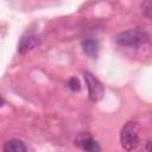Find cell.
Returning <instances> with one entry per match:
<instances>
[{"mask_svg": "<svg viewBox=\"0 0 152 152\" xmlns=\"http://www.w3.org/2000/svg\"><path fill=\"white\" fill-rule=\"evenodd\" d=\"M121 146L126 151H132L138 147L139 144V126L134 121L127 122L120 133Z\"/></svg>", "mask_w": 152, "mask_h": 152, "instance_id": "1", "label": "cell"}, {"mask_svg": "<svg viewBox=\"0 0 152 152\" xmlns=\"http://www.w3.org/2000/svg\"><path fill=\"white\" fill-rule=\"evenodd\" d=\"M147 40H148V34L141 30L124 31V32H120L115 38L116 44H119L120 46H127V48L139 46L146 43Z\"/></svg>", "mask_w": 152, "mask_h": 152, "instance_id": "2", "label": "cell"}, {"mask_svg": "<svg viewBox=\"0 0 152 152\" xmlns=\"http://www.w3.org/2000/svg\"><path fill=\"white\" fill-rule=\"evenodd\" d=\"M83 77H84V81H86V84H87V88H88L89 99L93 102H96V101L101 100L102 96H103V93H104L102 83L89 71H84Z\"/></svg>", "mask_w": 152, "mask_h": 152, "instance_id": "3", "label": "cell"}, {"mask_svg": "<svg viewBox=\"0 0 152 152\" xmlns=\"http://www.w3.org/2000/svg\"><path fill=\"white\" fill-rule=\"evenodd\" d=\"M39 44H40L39 37L30 33V34L23 36V38L20 39L19 45H18V51L20 53H26V52L36 49L37 46H39Z\"/></svg>", "mask_w": 152, "mask_h": 152, "instance_id": "4", "label": "cell"}, {"mask_svg": "<svg viewBox=\"0 0 152 152\" xmlns=\"http://www.w3.org/2000/svg\"><path fill=\"white\" fill-rule=\"evenodd\" d=\"M75 144L81 147L84 151H89V152H95V151H100V146L97 145V142L91 138V135H89L88 133H82L80 134L76 140Z\"/></svg>", "mask_w": 152, "mask_h": 152, "instance_id": "5", "label": "cell"}, {"mask_svg": "<svg viewBox=\"0 0 152 152\" xmlns=\"http://www.w3.org/2000/svg\"><path fill=\"white\" fill-rule=\"evenodd\" d=\"M4 151L5 152H25L27 151V147L19 139H11L5 144Z\"/></svg>", "mask_w": 152, "mask_h": 152, "instance_id": "6", "label": "cell"}, {"mask_svg": "<svg viewBox=\"0 0 152 152\" xmlns=\"http://www.w3.org/2000/svg\"><path fill=\"white\" fill-rule=\"evenodd\" d=\"M83 46V51L90 56V57H96L97 56V51H99V43L95 39H86L82 43Z\"/></svg>", "mask_w": 152, "mask_h": 152, "instance_id": "7", "label": "cell"}, {"mask_svg": "<svg viewBox=\"0 0 152 152\" xmlns=\"http://www.w3.org/2000/svg\"><path fill=\"white\" fill-rule=\"evenodd\" d=\"M141 11L145 17L152 20V0H145L141 5Z\"/></svg>", "mask_w": 152, "mask_h": 152, "instance_id": "8", "label": "cell"}, {"mask_svg": "<svg viewBox=\"0 0 152 152\" xmlns=\"http://www.w3.org/2000/svg\"><path fill=\"white\" fill-rule=\"evenodd\" d=\"M68 86H69V88H70L71 90H74V91L80 90V82H78V80H77L76 77L70 78V81L68 82Z\"/></svg>", "mask_w": 152, "mask_h": 152, "instance_id": "9", "label": "cell"}]
</instances>
